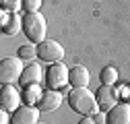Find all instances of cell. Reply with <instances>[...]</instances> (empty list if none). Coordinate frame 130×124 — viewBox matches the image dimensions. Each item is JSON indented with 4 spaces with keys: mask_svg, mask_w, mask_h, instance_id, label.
<instances>
[{
    "mask_svg": "<svg viewBox=\"0 0 130 124\" xmlns=\"http://www.w3.org/2000/svg\"><path fill=\"white\" fill-rule=\"evenodd\" d=\"M68 105L72 107V112L76 114H83V116H91L97 112V97L95 93H91L87 87H80V89H72L68 93Z\"/></svg>",
    "mask_w": 130,
    "mask_h": 124,
    "instance_id": "1",
    "label": "cell"
},
{
    "mask_svg": "<svg viewBox=\"0 0 130 124\" xmlns=\"http://www.w3.org/2000/svg\"><path fill=\"white\" fill-rule=\"evenodd\" d=\"M23 31L29 37V41L39 45L41 41H45V31H47L45 17L41 12H27L23 17Z\"/></svg>",
    "mask_w": 130,
    "mask_h": 124,
    "instance_id": "2",
    "label": "cell"
},
{
    "mask_svg": "<svg viewBox=\"0 0 130 124\" xmlns=\"http://www.w3.org/2000/svg\"><path fill=\"white\" fill-rule=\"evenodd\" d=\"M68 83H70V68H66L64 62H54L45 72V87L58 91Z\"/></svg>",
    "mask_w": 130,
    "mask_h": 124,
    "instance_id": "3",
    "label": "cell"
},
{
    "mask_svg": "<svg viewBox=\"0 0 130 124\" xmlns=\"http://www.w3.org/2000/svg\"><path fill=\"white\" fill-rule=\"evenodd\" d=\"M25 66L21 58H4L2 62H0V81H2V85H12L14 81L21 79Z\"/></svg>",
    "mask_w": 130,
    "mask_h": 124,
    "instance_id": "4",
    "label": "cell"
},
{
    "mask_svg": "<svg viewBox=\"0 0 130 124\" xmlns=\"http://www.w3.org/2000/svg\"><path fill=\"white\" fill-rule=\"evenodd\" d=\"M37 56H39V60H43V62H60L62 58H64V48L58 43V41H52V39H45V41H41L39 45H37Z\"/></svg>",
    "mask_w": 130,
    "mask_h": 124,
    "instance_id": "5",
    "label": "cell"
},
{
    "mask_svg": "<svg viewBox=\"0 0 130 124\" xmlns=\"http://www.w3.org/2000/svg\"><path fill=\"white\" fill-rule=\"evenodd\" d=\"M23 95L14 89L12 85H4L2 91H0V107L6 112H14V110H19V103H21Z\"/></svg>",
    "mask_w": 130,
    "mask_h": 124,
    "instance_id": "6",
    "label": "cell"
},
{
    "mask_svg": "<svg viewBox=\"0 0 130 124\" xmlns=\"http://www.w3.org/2000/svg\"><path fill=\"white\" fill-rule=\"evenodd\" d=\"M60 105H62V93L56 89H45L39 103H37V110L39 112H54Z\"/></svg>",
    "mask_w": 130,
    "mask_h": 124,
    "instance_id": "7",
    "label": "cell"
},
{
    "mask_svg": "<svg viewBox=\"0 0 130 124\" xmlns=\"http://www.w3.org/2000/svg\"><path fill=\"white\" fill-rule=\"evenodd\" d=\"M21 29H23V19L19 17V14H17V12L2 10V33L14 37Z\"/></svg>",
    "mask_w": 130,
    "mask_h": 124,
    "instance_id": "8",
    "label": "cell"
},
{
    "mask_svg": "<svg viewBox=\"0 0 130 124\" xmlns=\"http://www.w3.org/2000/svg\"><path fill=\"white\" fill-rule=\"evenodd\" d=\"M39 120V110H35L33 105H23L19 110H14L10 124H37Z\"/></svg>",
    "mask_w": 130,
    "mask_h": 124,
    "instance_id": "9",
    "label": "cell"
},
{
    "mask_svg": "<svg viewBox=\"0 0 130 124\" xmlns=\"http://www.w3.org/2000/svg\"><path fill=\"white\" fill-rule=\"evenodd\" d=\"M105 124H130V105L128 103L113 105L105 116Z\"/></svg>",
    "mask_w": 130,
    "mask_h": 124,
    "instance_id": "10",
    "label": "cell"
},
{
    "mask_svg": "<svg viewBox=\"0 0 130 124\" xmlns=\"http://www.w3.org/2000/svg\"><path fill=\"white\" fill-rule=\"evenodd\" d=\"M95 97H97V103H99L101 110H111L113 103H116V91H113V85H101L99 89H97L95 93Z\"/></svg>",
    "mask_w": 130,
    "mask_h": 124,
    "instance_id": "11",
    "label": "cell"
},
{
    "mask_svg": "<svg viewBox=\"0 0 130 124\" xmlns=\"http://www.w3.org/2000/svg\"><path fill=\"white\" fill-rule=\"evenodd\" d=\"M41 79H43V76H41V66L39 64H29V66H25L19 83L23 87H29V85H39Z\"/></svg>",
    "mask_w": 130,
    "mask_h": 124,
    "instance_id": "12",
    "label": "cell"
},
{
    "mask_svg": "<svg viewBox=\"0 0 130 124\" xmlns=\"http://www.w3.org/2000/svg\"><path fill=\"white\" fill-rule=\"evenodd\" d=\"M89 70L83 64H76L70 68V85L72 89H80V87H87L89 85Z\"/></svg>",
    "mask_w": 130,
    "mask_h": 124,
    "instance_id": "13",
    "label": "cell"
},
{
    "mask_svg": "<svg viewBox=\"0 0 130 124\" xmlns=\"http://www.w3.org/2000/svg\"><path fill=\"white\" fill-rule=\"evenodd\" d=\"M23 101L27 103V105H35V103H39V99H41V95H43V91L39 89V85H29V87H25L23 89Z\"/></svg>",
    "mask_w": 130,
    "mask_h": 124,
    "instance_id": "14",
    "label": "cell"
},
{
    "mask_svg": "<svg viewBox=\"0 0 130 124\" xmlns=\"http://www.w3.org/2000/svg\"><path fill=\"white\" fill-rule=\"evenodd\" d=\"M99 79H101L103 85H113V83L118 81V70L113 68V66H105L101 70V74H99Z\"/></svg>",
    "mask_w": 130,
    "mask_h": 124,
    "instance_id": "15",
    "label": "cell"
},
{
    "mask_svg": "<svg viewBox=\"0 0 130 124\" xmlns=\"http://www.w3.org/2000/svg\"><path fill=\"white\" fill-rule=\"evenodd\" d=\"M35 56H37V45H29L27 43V45H21L19 48V58L21 60H29L31 62Z\"/></svg>",
    "mask_w": 130,
    "mask_h": 124,
    "instance_id": "16",
    "label": "cell"
},
{
    "mask_svg": "<svg viewBox=\"0 0 130 124\" xmlns=\"http://www.w3.org/2000/svg\"><path fill=\"white\" fill-rule=\"evenodd\" d=\"M0 6H2V10L17 12L19 6H23V0H0Z\"/></svg>",
    "mask_w": 130,
    "mask_h": 124,
    "instance_id": "17",
    "label": "cell"
},
{
    "mask_svg": "<svg viewBox=\"0 0 130 124\" xmlns=\"http://www.w3.org/2000/svg\"><path fill=\"white\" fill-rule=\"evenodd\" d=\"M41 6V0H23V10L25 12H37Z\"/></svg>",
    "mask_w": 130,
    "mask_h": 124,
    "instance_id": "18",
    "label": "cell"
},
{
    "mask_svg": "<svg viewBox=\"0 0 130 124\" xmlns=\"http://www.w3.org/2000/svg\"><path fill=\"white\" fill-rule=\"evenodd\" d=\"M0 124H8V114H6V110L0 112Z\"/></svg>",
    "mask_w": 130,
    "mask_h": 124,
    "instance_id": "19",
    "label": "cell"
},
{
    "mask_svg": "<svg viewBox=\"0 0 130 124\" xmlns=\"http://www.w3.org/2000/svg\"><path fill=\"white\" fill-rule=\"evenodd\" d=\"M78 124H97V122H95L93 118H89V116H85V118H83V120H80Z\"/></svg>",
    "mask_w": 130,
    "mask_h": 124,
    "instance_id": "20",
    "label": "cell"
},
{
    "mask_svg": "<svg viewBox=\"0 0 130 124\" xmlns=\"http://www.w3.org/2000/svg\"><path fill=\"white\" fill-rule=\"evenodd\" d=\"M126 99H128V101H130V83H128V85H126Z\"/></svg>",
    "mask_w": 130,
    "mask_h": 124,
    "instance_id": "21",
    "label": "cell"
},
{
    "mask_svg": "<svg viewBox=\"0 0 130 124\" xmlns=\"http://www.w3.org/2000/svg\"><path fill=\"white\" fill-rule=\"evenodd\" d=\"M37 124H39V122H37Z\"/></svg>",
    "mask_w": 130,
    "mask_h": 124,
    "instance_id": "22",
    "label": "cell"
}]
</instances>
